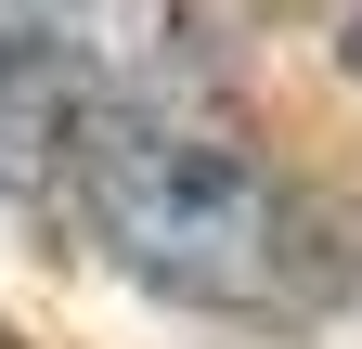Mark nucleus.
Masks as SVG:
<instances>
[{"label": "nucleus", "instance_id": "f03ea898", "mask_svg": "<svg viewBox=\"0 0 362 349\" xmlns=\"http://www.w3.org/2000/svg\"><path fill=\"white\" fill-rule=\"evenodd\" d=\"M233 104L194 0H0V194H52L65 155L117 117Z\"/></svg>", "mask_w": 362, "mask_h": 349}, {"label": "nucleus", "instance_id": "20e7f679", "mask_svg": "<svg viewBox=\"0 0 362 349\" xmlns=\"http://www.w3.org/2000/svg\"><path fill=\"white\" fill-rule=\"evenodd\" d=\"M0 349H26V336H0Z\"/></svg>", "mask_w": 362, "mask_h": 349}, {"label": "nucleus", "instance_id": "f257e3e1", "mask_svg": "<svg viewBox=\"0 0 362 349\" xmlns=\"http://www.w3.org/2000/svg\"><path fill=\"white\" fill-rule=\"evenodd\" d=\"M39 207L143 297H181L220 324H310L337 297H362V207L272 168L233 129V104L90 129Z\"/></svg>", "mask_w": 362, "mask_h": 349}, {"label": "nucleus", "instance_id": "7ed1b4c3", "mask_svg": "<svg viewBox=\"0 0 362 349\" xmlns=\"http://www.w3.org/2000/svg\"><path fill=\"white\" fill-rule=\"evenodd\" d=\"M337 65H349V78H362V13H349V26H337Z\"/></svg>", "mask_w": 362, "mask_h": 349}]
</instances>
